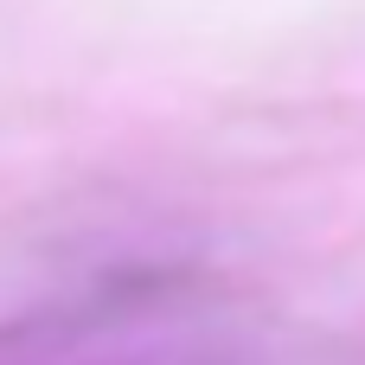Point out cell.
<instances>
[{"label": "cell", "instance_id": "obj_1", "mask_svg": "<svg viewBox=\"0 0 365 365\" xmlns=\"http://www.w3.org/2000/svg\"><path fill=\"white\" fill-rule=\"evenodd\" d=\"M199 289L205 282L186 263H122V269H103V276L77 282L64 302L32 308L13 327H0V353L6 359H51V353H71L83 340L115 334V327H135V321H154V314H180V308L199 302Z\"/></svg>", "mask_w": 365, "mask_h": 365}]
</instances>
